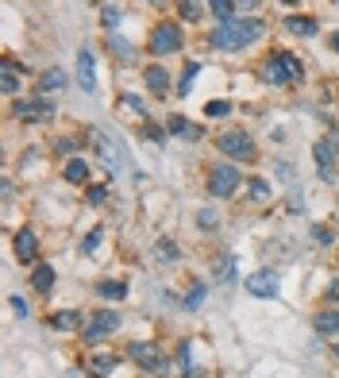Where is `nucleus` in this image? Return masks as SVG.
<instances>
[{
  "instance_id": "1",
  "label": "nucleus",
  "mask_w": 339,
  "mask_h": 378,
  "mask_svg": "<svg viewBox=\"0 0 339 378\" xmlns=\"http://www.w3.org/2000/svg\"><path fill=\"white\" fill-rule=\"evenodd\" d=\"M266 31V23L254 20V16H247V20H231L224 28H216L209 35V47H216V51H239V47L254 43V39Z\"/></svg>"
},
{
  "instance_id": "2",
  "label": "nucleus",
  "mask_w": 339,
  "mask_h": 378,
  "mask_svg": "<svg viewBox=\"0 0 339 378\" xmlns=\"http://www.w3.org/2000/svg\"><path fill=\"white\" fill-rule=\"evenodd\" d=\"M216 147L228 154V159H243V162H254V139L247 131H224L216 139Z\"/></svg>"
},
{
  "instance_id": "3",
  "label": "nucleus",
  "mask_w": 339,
  "mask_h": 378,
  "mask_svg": "<svg viewBox=\"0 0 339 378\" xmlns=\"http://www.w3.org/2000/svg\"><path fill=\"white\" fill-rule=\"evenodd\" d=\"M181 28L178 23H159V28L151 31V54H173L181 51Z\"/></svg>"
},
{
  "instance_id": "4",
  "label": "nucleus",
  "mask_w": 339,
  "mask_h": 378,
  "mask_svg": "<svg viewBox=\"0 0 339 378\" xmlns=\"http://www.w3.org/2000/svg\"><path fill=\"white\" fill-rule=\"evenodd\" d=\"M239 189V170L235 166H212L209 170V193L212 197H231Z\"/></svg>"
},
{
  "instance_id": "5",
  "label": "nucleus",
  "mask_w": 339,
  "mask_h": 378,
  "mask_svg": "<svg viewBox=\"0 0 339 378\" xmlns=\"http://www.w3.org/2000/svg\"><path fill=\"white\" fill-rule=\"evenodd\" d=\"M16 116L27 120V124H47V120H54V104L47 101V97H35V101L16 104Z\"/></svg>"
},
{
  "instance_id": "6",
  "label": "nucleus",
  "mask_w": 339,
  "mask_h": 378,
  "mask_svg": "<svg viewBox=\"0 0 339 378\" xmlns=\"http://www.w3.org/2000/svg\"><path fill=\"white\" fill-rule=\"evenodd\" d=\"M93 143H97V151H101L104 166H109L112 174H120V166H123V154H120V143H116V139L109 135V131H101V128L93 131Z\"/></svg>"
},
{
  "instance_id": "7",
  "label": "nucleus",
  "mask_w": 339,
  "mask_h": 378,
  "mask_svg": "<svg viewBox=\"0 0 339 378\" xmlns=\"http://www.w3.org/2000/svg\"><path fill=\"white\" fill-rule=\"evenodd\" d=\"M247 293H254V298H278V274L274 270H254V274H247Z\"/></svg>"
},
{
  "instance_id": "8",
  "label": "nucleus",
  "mask_w": 339,
  "mask_h": 378,
  "mask_svg": "<svg viewBox=\"0 0 339 378\" xmlns=\"http://www.w3.org/2000/svg\"><path fill=\"white\" fill-rule=\"evenodd\" d=\"M116 328H120V313H93L85 324V340L89 343H101L104 336H112Z\"/></svg>"
},
{
  "instance_id": "9",
  "label": "nucleus",
  "mask_w": 339,
  "mask_h": 378,
  "mask_svg": "<svg viewBox=\"0 0 339 378\" xmlns=\"http://www.w3.org/2000/svg\"><path fill=\"white\" fill-rule=\"evenodd\" d=\"M312 159H316L320 174H324V178H332V162L339 159V139H335V135L316 139V147H312Z\"/></svg>"
},
{
  "instance_id": "10",
  "label": "nucleus",
  "mask_w": 339,
  "mask_h": 378,
  "mask_svg": "<svg viewBox=\"0 0 339 378\" xmlns=\"http://www.w3.org/2000/svg\"><path fill=\"white\" fill-rule=\"evenodd\" d=\"M128 355L135 359L143 371H151V367H162V355H159V348L154 343H147V340H135V343H128Z\"/></svg>"
},
{
  "instance_id": "11",
  "label": "nucleus",
  "mask_w": 339,
  "mask_h": 378,
  "mask_svg": "<svg viewBox=\"0 0 339 378\" xmlns=\"http://www.w3.org/2000/svg\"><path fill=\"white\" fill-rule=\"evenodd\" d=\"M262 78H266L270 85H285V81H293V73H289V66H285V54H282V51L270 54V59L262 62Z\"/></svg>"
},
{
  "instance_id": "12",
  "label": "nucleus",
  "mask_w": 339,
  "mask_h": 378,
  "mask_svg": "<svg viewBox=\"0 0 339 378\" xmlns=\"http://www.w3.org/2000/svg\"><path fill=\"white\" fill-rule=\"evenodd\" d=\"M212 282L216 286L235 282V259H231V255H216V259H212Z\"/></svg>"
},
{
  "instance_id": "13",
  "label": "nucleus",
  "mask_w": 339,
  "mask_h": 378,
  "mask_svg": "<svg viewBox=\"0 0 339 378\" xmlns=\"http://www.w3.org/2000/svg\"><path fill=\"white\" fill-rule=\"evenodd\" d=\"M78 85L85 89V93H93V89H97V70H93V54H89V51L78 54Z\"/></svg>"
},
{
  "instance_id": "14",
  "label": "nucleus",
  "mask_w": 339,
  "mask_h": 378,
  "mask_svg": "<svg viewBox=\"0 0 339 378\" xmlns=\"http://www.w3.org/2000/svg\"><path fill=\"white\" fill-rule=\"evenodd\" d=\"M285 31H289V35H297V39H309V35H316V31H320V23L312 20V16H289Z\"/></svg>"
},
{
  "instance_id": "15",
  "label": "nucleus",
  "mask_w": 339,
  "mask_h": 378,
  "mask_svg": "<svg viewBox=\"0 0 339 378\" xmlns=\"http://www.w3.org/2000/svg\"><path fill=\"white\" fill-rule=\"evenodd\" d=\"M35 248H39V240H35V232H16V259H23V262H31L35 259Z\"/></svg>"
},
{
  "instance_id": "16",
  "label": "nucleus",
  "mask_w": 339,
  "mask_h": 378,
  "mask_svg": "<svg viewBox=\"0 0 339 378\" xmlns=\"http://www.w3.org/2000/svg\"><path fill=\"white\" fill-rule=\"evenodd\" d=\"M312 328H316L320 336H339V309H324V313H316Z\"/></svg>"
},
{
  "instance_id": "17",
  "label": "nucleus",
  "mask_w": 339,
  "mask_h": 378,
  "mask_svg": "<svg viewBox=\"0 0 339 378\" xmlns=\"http://www.w3.org/2000/svg\"><path fill=\"white\" fill-rule=\"evenodd\" d=\"M0 89H4V97H16V93H20V70H16V62H4V66H0Z\"/></svg>"
},
{
  "instance_id": "18",
  "label": "nucleus",
  "mask_w": 339,
  "mask_h": 378,
  "mask_svg": "<svg viewBox=\"0 0 339 378\" xmlns=\"http://www.w3.org/2000/svg\"><path fill=\"white\" fill-rule=\"evenodd\" d=\"M31 286H35L39 293H51V286H54V267L51 262H39V267L31 270Z\"/></svg>"
},
{
  "instance_id": "19",
  "label": "nucleus",
  "mask_w": 339,
  "mask_h": 378,
  "mask_svg": "<svg viewBox=\"0 0 339 378\" xmlns=\"http://www.w3.org/2000/svg\"><path fill=\"white\" fill-rule=\"evenodd\" d=\"M51 328L54 332H73V328H81V313L78 309H62V313L51 317Z\"/></svg>"
},
{
  "instance_id": "20",
  "label": "nucleus",
  "mask_w": 339,
  "mask_h": 378,
  "mask_svg": "<svg viewBox=\"0 0 339 378\" xmlns=\"http://www.w3.org/2000/svg\"><path fill=\"white\" fill-rule=\"evenodd\" d=\"M147 89H151L154 97H166L170 78H166V70H162V66H151V70H147Z\"/></svg>"
},
{
  "instance_id": "21",
  "label": "nucleus",
  "mask_w": 339,
  "mask_h": 378,
  "mask_svg": "<svg viewBox=\"0 0 339 378\" xmlns=\"http://www.w3.org/2000/svg\"><path fill=\"white\" fill-rule=\"evenodd\" d=\"M97 293L109 298V301H120V298H128V282H120V278H104V282L97 286Z\"/></svg>"
},
{
  "instance_id": "22",
  "label": "nucleus",
  "mask_w": 339,
  "mask_h": 378,
  "mask_svg": "<svg viewBox=\"0 0 339 378\" xmlns=\"http://www.w3.org/2000/svg\"><path fill=\"white\" fill-rule=\"evenodd\" d=\"M116 367H120V359H116V355H93V359H89V374H97V378L112 374Z\"/></svg>"
},
{
  "instance_id": "23",
  "label": "nucleus",
  "mask_w": 339,
  "mask_h": 378,
  "mask_svg": "<svg viewBox=\"0 0 339 378\" xmlns=\"http://www.w3.org/2000/svg\"><path fill=\"white\" fill-rule=\"evenodd\" d=\"M154 259H159V262H166V267H170V262H178V259H181L178 243H173V240H166V236H162V240L154 243Z\"/></svg>"
},
{
  "instance_id": "24",
  "label": "nucleus",
  "mask_w": 339,
  "mask_h": 378,
  "mask_svg": "<svg viewBox=\"0 0 339 378\" xmlns=\"http://www.w3.org/2000/svg\"><path fill=\"white\" fill-rule=\"evenodd\" d=\"M62 174H66V182L78 185V182H85V178H89V162H85V159H70Z\"/></svg>"
},
{
  "instance_id": "25",
  "label": "nucleus",
  "mask_w": 339,
  "mask_h": 378,
  "mask_svg": "<svg viewBox=\"0 0 339 378\" xmlns=\"http://www.w3.org/2000/svg\"><path fill=\"white\" fill-rule=\"evenodd\" d=\"M166 131H170V135H189V139H201V128H193L185 116H170Z\"/></svg>"
},
{
  "instance_id": "26",
  "label": "nucleus",
  "mask_w": 339,
  "mask_h": 378,
  "mask_svg": "<svg viewBox=\"0 0 339 378\" xmlns=\"http://www.w3.org/2000/svg\"><path fill=\"white\" fill-rule=\"evenodd\" d=\"M66 85V73L62 70H47L43 78H39V89H43V93H54V89H62Z\"/></svg>"
},
{
  "instance_id": "27",
  "label": "nucleus",
  "mask_w": 339,
  "mask_h": 378,
  "mask_svg": "<svg viewBox=\"0 0 339 378\" xmlns=\"http://www.w3.org/2000/svg\"><path fill=\"white\" fill-rule=\"evenodd\" d=\"M178 12L185 23H197L201 20V0H178Z\"/></svg>"
},
{
  "instance_id": "28",
  "label": "nucleus",
  "mask_w": 339,
  "mask_h": 378,
  "mask_svg": "<svg viewBox=\"0 0 339 378\" xmlns=\"http://www.w3.org/2000/svg\"><path fill=\"white\" fill-rule=\"evenodd\" d=\"M204 4L212 8V16H216V20L231 23V12H235V4H231V0H204Z\"/></svg>"
},
{
  "instance_id": "29",
  "label": "nucleus",
  "mask_w": 339,
  "mask_h": 378,
  "mask_svg": "<svg viewBox=\"0 0 339 378\" xmlns=\"http://www.w3.org/2000/svg\"><path fill=\"white\" fill-rule=\"evenodd\" d=\"M197 224H201L204 232H216V228H220V217H216V209H201V212H197Z\"/></svg>"
},
{
  "instance_id": "30",
  "label": "nucleus",
  "mask_w": 339,
  "mask_h": 378,
  "mask_svg": "<svg viewBox=\"0 0 339 378\" xmlns=\"http://www.w3.org/2000/svg\"><path fill=\"white\" fill-rule=\"evenodd\" d=\"M247 193H251L254 201H266V197H270V185L262 182V178H251V182H247Z\"/></svg>"
},
{
  "instance_id": "31",
  "label": "nucleus",
  "mask_w": 339,
  "mask_h": 378,
  "mask_svg": "<svg viewBox=\"0 0 339 378\" xmlns=\"http://www.w3.org/2000/svg\"><path fill=\"white\" fill-rule=\"evenodd\" d=\"M228 112H231L228 101H209V104H204V116H209V120H220V116H228Z\"/></svg>"
},
{
  "instance_id": "32",
  "label": "nucleus",
  "mask_w": 339,
  "mask_h": 378,
  "mask_svg": "<svg viewBox=\"0 0 339 378\" xmlns=\"http://www.w3.org/2000/svg\"><path fill=\"white\" fill-rule=\"evenodd\" d=\"M197 73H201V62H189V66H185V73H181V81H178V89H181V93H189V85H193V78H197Z\"/></svg>"
},
{
  "instance_id": "33",
  "label": "nucleus",
  "mask_w": 339,
  "mask_h": 378,
  "mask_svg": "<svg viewBox=\"0 0 339 378\" xmlns=\"http://www.w3.org/2000/svg\"><path fill=\"white\" fill-rule=\"evenodd\" d=\"M120 8H116V4H104V12H101V23H104V28H116V23H120Z\"/></svg>"
},
{
  "instance_id": "34",
  "label": "nucleus",
  "mask_w": 339,
  "mask_h": 378,
  "mask_svg": "<svg viewBox=\"0 0 339 378\" xmlns=\"http://www.w3.org/2000/svg\"><path fill=\"white\" fill-rule=\"evenodd\" d=\"M201 301H204V286H193L185 298V309H201Z\"/></svg>"
},
{
  "instance_id": "35",
  "label": "nucleus",
  "mask_w": 339,
  "mask_h": 378,
  "mask_svg": "<svg viewBox=\"0 0 339 378\" xmlns=\"http://www.w3.org/2000/svg\"><path fill=\"white\" fill-rule=\"evenodd\" d=\"M97 248H101V232H89V236H85V243H81V251H85V255H93Z\"/></svg>"
},
{
  "instance_id": "36",
  "label": "nucleus",
  "mask_w": 339,
  "mask_h": 378,
  "mask_svg": "<svg viewBox=\"0 0 339 378\" xmlns=\"http://www.w3.org/2000/svg\"><path fill=\"white\" fill-rule=\"evenodd\" d=\"M8 305H12L20 317H27V313H31V309H27V301H23V298H8Z\"/></svg>"
},
{
  "instance_id": "37",
  "label": "nucleus",
  "mask_w": 339,
  "mask_h": 378,
  "mask_svg": "<svg viewBox=\"0 0 339 378\" xmlns=\"http://www.w3.org/2000/svg\"><path fill=\"white\" fill-rule=\"evenodd\" d=\"M312 240H316V243H332V232H328V228H312Z\"/></svg>"
},
{
  "instance_id": "38",
  "label": "nucleus",
  "mask_w": 339,
  "mask_h": 378,
  "mask_svg": "<svg viewBox=\"0 0 339 378\" xmlns=\"http://www.w3.org/2000/svg\"><path fill=\"white\" fill-rule=\"evenodd\" d=\"M89 201L101 205V201H104V189H101V185H93V189H89Z\"/></svg>"
},
{
  "instance_id": "39",
  "label": "nucleus",
  "mask_w": 339,
  "mask_h": 378,
  "mask_svg": "<svg viewBox=\"0 0 339 378\" xmlns=\"http://www.w3.org/2000/svg\"><path fill=\"white\" fill-rule=\"evenodd\" d=\"M328 298H332V301H339V286H332V290H328Z\"/></svg>"
},
{
  "instance_id": "40",
  "label": "nucleus",
  "mask_w": 339,
  "mask_h": 378,
  "mask_svg": "<svg viewBox=\"0 0 339 378\" xmlns=\"http://www.w3.org/2000/svg\"><path fill=\"white\" fill-rule=\"evenodd\" d=\"M332 47H335V54H339V35H332Z\"/></svg>"
},
{
  "instance_id": "41",
  "label": "nucleus",
  "mask_w": 339,
  "mask_h": 378,
  "mask_svg": "<svg viewBox=\"0 0 339 378\" xmlns=\"http://www.w3.org/2000/svg\"><path fill=\"white\" fill-rule=\"evenodd\" d=\"M278 4H297V0H278Z\"/></svg>"
},
{
  "instance_id": "42",
  "label": "nucleus",
  "mask_w": 339,
  "mask_h": 378,
  "mask_svg": "<svg viewBox=\"0 0 339 378\" xmlns=\"http://www.w3.org/2000/svg\"><path fill=\"white\" fill-rule=\"evenodd\" d=\"M70 378H81V371H70Z\"/></svg>"
},
{
  "instance_id": "43",
  "label": "nucleus",
  "mask_w": 339,
  "mask_h": 378,
  "mask_svg": "<svg viewBox=\"0 0 339 378\" xmlns=\"http://www.w3.org/2000/svg\"><path fill=\"white\" fill-rule=\"evenodd\" d=\"M335 359H339V343H335Z\"/></svg>"
},
{
  "instance_id": "44",
  "label": "nucleus",
  "mask_w": 339,
  "mask_h": 378,
  "mask_svg": "<svg viewBox=\"0 0 339 378\" xmlns=\"http://www.w3.org/2000/svg\"><path fill=\"white\" fill-rule=\"evenodd\" d=\"M89 4H101V0H89Z\"/></svg>"
},
{
  "instance_id": "45",
  "label": "nucleus",
  "mask_w": 339,
  "mask_h": 378,
  "mask_svg": "<svg viewBox=\"0 0 339 378\" xmlns=\"http://www.w3.org/2000/svg\"><path fill=\"white\" fill-rule=\"evenodd\" d=\"M332 4H339V0H332Z\"/></svg>"
}]
</instances>
